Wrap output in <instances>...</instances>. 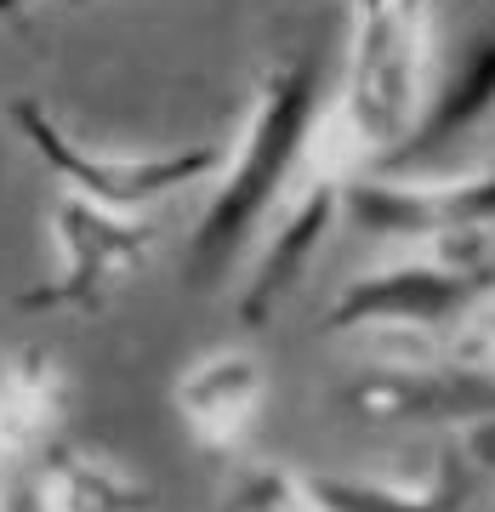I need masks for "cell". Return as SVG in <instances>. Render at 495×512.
Listing matches in <instances>:
<instances>
[{
    "instance_id": "6da1fadb",
    "label": "cell",
    "mask_w": 495,
    "mask_h": 512,
    "mask_svg": "<svg viewBox=\"0 0 495 512\" xmlns=\"http://www.w3.org/2000/svg\"><path fill=\"white\" fill-rule=\"evenodd\" d=\"M319 120H325V92H319L313 52L279 57L257 80L251 114L222 154L217 177H211V200L188 234V285L222 279L251 239L274 228V211H285L291 183H308Z\"/></svg>"
},
{
    "instance_id": "7a4b0ae2",
    "label": "cell",
    "mask_w": 495,
    "mask_h": 512,
    "mask_svg": "<svg viewBox=\"0 0 495 512\" xmlns=\"http://www.w3.org/2000/svg\"><path fill=\"white\" fill-rule=\"evenodd\" d=\"M427 46L433 0H348V63L313 137L319 171L348 183L399 160L427 103Z\"/></svg>"
},
{
    "instance_id": "3957f363",
    "label": "cell",
    "mask_w": 495,
    "mask_h": 512,
    "mask_svg": "<svg viewBox=\"0 0 495 512\" xmlns=\"http://www.w3.org/2000/svg\"><path fill=\"white\" fill-rule=\"evenodd\" d=\"M495 291L490 239L461 245H410L399 262H382L370 274L348 279L325 313L330 336H376L393 348L450 353L461 325L478 313V302Z\"/></svg>"
},
{
    "instance_id": "277c9868",
    "label": "cell",
    "mask_w": 495,
    "mask_h": 512,
    "mask_svg": "<svg viewBox=\"0 0 495 512\" xmlns=\"http://www.w3.org/2000/svg\"><path fill=\"white\" fill-rule=\"evenodd\" d=\"M6 120L23 137V148L52 171V183L63 194H80V200L109 205V211H154L160 200L183 194V188L211 183L222 154H228L222 143H194V148H171V154H97V148L74 143L29 97L6 103Z\"/></svg>"
},
{
    "instance_id": "5b68a950",
    "label": "cell",
    "mask_w": 495,
    "mask_h": 512,
    "mask_svg": "<svg viewBox=\"0 0 495 512\" xmlns=\"http://www.w3.org/2000/svg\"><path fill=\"white\" fill-rule=\"evenodd\" d=\"M46 222L57 239V268L35 291L18 296L29 313H97L160 245V228L148 222V211H109L63 188Z\"/></svg>"
},
{
    "instance_id": "8992f818",
    "label": "cell",
    "mask_w": 495,
    "mask_h": 512,
    "mask_svg": "<svg viewBox=\"0 0 495 512\" xmlns=\"http://www.w3.org/2000/svg\"><path fill=\"white\" fill-rule=\"evenodd\" d=\"M342 222L387 245H461L490 239L495 228V165L467 177H387L353 171L342 183Z\"/></svg>"
},
{
    "instance_id": "52a82bcc",
    "label": "cell",
    "mask_w": 495,
    "mask_h": 512,
    "mask_svg": "<svg viewBox=\"0 0 495 512\" xmlns=\"http://www.w3.org/2000/svg\"><path fill=\"white\" fill-rule=\"evenodd\" d=\"M342 416L359 427H439V433H461L495 416V376L461 365L456 353H427V348H399V359L365 365L359 376L342 382L336 393Z\"/></svg>"
},
{
    "instance_id": "ba28073f",
    "label": "cell",
    "mask_w": 495,
    "mask_h": 512,
    "mask_svg": "<svg viewBox=\"0 0 495 512\" xmlns=\"http://www.w3.org/2000/svg\"><path fill=\"white\" fill-rule=\"evenodd\" d=\"M325 512H484L495 467L473 450L467 427L450 433L427 478H348V473H302Z\"/></svg>"
},
{
    "instance_id": "9c48e42d",
    "label": "cell",
    "mask_w": 495,
    "mask_h": 512,
    "mask_svg": "<svg viewBox=\"0 0 495 512\" xmlns=\"http://www.w3.org/2000/svg\"><path fill=\"white\" fill-rule=\"evenodd\" d=\"M262 393H268V370H262L257 353L211 348L177 376L171 404H177L183 433L200 444L205 456L234 461L245 450V439H251V427H257Z\"/></svg>"
},
{
    "instance_id": "30bf717a",
    "label": "cell",
    "mask_w": 495,
    "mask_h": 512,
    "mask_svg": "<svg viewBox=\"0 0 495 512\" xmlns=\"http://www.w3.org/2000/svg\"><path fill=\"white\" fill-rule=\"evenodd\" d=\"M336 222H342V177H330V171L313 165L308 188L279 211V222L268 228V239H262L257 268H251L245 291H239V319H245V325H262V319L302 285V274L313 268V256L325 251V239H330Z\"/></svg>"
},
{
    "instance_id": "8fae6325",
    "label": "cell",
    "mask_w": 495,
    "mask_h": 512,
    "mask_svg": "<svg viewBox=\"0 0 495 512\" xmlns=\"http://www.w3.org/2000/svg\"><path fill=\"white\" fill-rule=\"evenodd\" d=\"M490 114H495V29H484V35L467 40V52H461L439 80H427L422 120L410 131V143L399 148V160H427L433 148L456 143L461 131H473L478 120H490Z\"/></svg>"
},
{
    "instance_id": "7c38bea8",
    "label": "cell",
    "mask_w": 495,
    "mask_h": 512,
    "mask_svg": "<svg viewBox=\"0 0 495 512\" xmlns=\"http://www.w3.org/2000/svg\"><path fill=\"white\" fill-rule=\"evenodd\" d=\"M222 512H325L313 501L308 478L285 467H239L222 490Z\"/></svg>"
},
{
    "instance_id": "4fadbf2b",
    "label": "cell",
    "mask_w": 495,
    "mask_h": 512,
    "mask_svg": "<svg viewBox=\"0 0 495 512\" xmlns=\"http://www.w3.org/2000/svg\"><path fill=\"white\" fill-rule=\"evenodd\" d=\"M450 353H456L461 365L484 370V376H495V291L478 302V313L461 325V336L450 342Z\"/></svg>"
},
{
    "instance_id": "5bb4252c",
    "label": "cell",
    "mask_w": 495,
    "mask_h": 512,
    "mask_svg": "<svg viewBox=\"0 0 495 512\" xmlns=\"http://www.w3.org/2000/svg\"><path fill=\"white\" fill-rule=\"evenodd\" d=\"M23 6H46V0H0V18H12V12H23Z\"/></svg>"
}]
</instances>
